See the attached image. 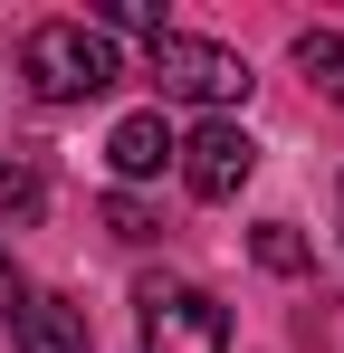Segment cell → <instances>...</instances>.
I'll return each mask as SVG.
<instances>
[{
    "mask_svg": "<svg viewBox=\"0 0 344 353\" xmlns=\"http://www.w3.org/2000/svg\"><path fill=\"white\" fill-rule=\"evenodd\" d=\"M19 77H29L48 105H86V96H106L124 67H115L106 29H86V19H39V29L19 39Z\"/></svg>",
    "mask_w": 344,
    "mask_h": 353,
    "instance_id": "cell-1",
    "label": "cell"
},
{
    "mask_svg": "<svg viewBox=\"0 0 344 353\" xmlns=\"http://www.w3.org/2000/svg\"><path fill=\"white\" fill-rule=\"evenodd\" d=\"M144 67L163 96H191V105H239L249 96V58L220 48V39H191V29H153L144 39Z\"/></svg>",
    "mask_w": 344,
    "mask_h": 353,
    "instance_id": "cell-2",
    "label": "cell"
},
{
    "mask_svg": "<svg viewBox=\"0 0 344 353\" xmlns=\"http://www.w3.org/2000/svg\"><path fill=\"white\" fill-rule=\"evenodd\" d=\"M144 353H229V315L220 296L182 287V277H144Z\"/></svg>",
    "mask_w": 344,
    "mask_h": 353,
    "instance_id": "cell-3",
    "label": "cell"
},
{
    "mask_svg": "<svg viewBox=\"0 0 344 353\" xmlns=\"http://www.w3.org/2000/svg\"><path fill=\"white\" fill-rule=\"evenodd\" d=\"M172 163H182V181H191V201H239V181L258 172V143H249L229 115H211L182 153H172Z\"/></svg>",
    "mask_w": 344,
    "mask_h": 353,
    "instance_id": "cell-4",
    "label": "cell"
},
{
    "mask_svg": "<svg viewBox=\"0 0 344 353\" xmlns=\"http://www.w3.org/2000/svg\"><path fill=\"white\" fill-rule=\"evenodd\" d=\"M10 344L19 353H86V305H67V296L10 305Z\"/></svg>",
    "mask_w": 344,
    "mask_h": 353,
    "instance_id": "cell-5",
    "label": "cell"
},
{
    "mask_svg": "<svg viewBox=\"0 0 344 353\" xmlns=\"http://www.w3.org/2000/svg\"><path fill=\"white\" fill-rule=\"evenodd\" d=\"M172 153H182V134H172L163 115H124V124L106 134V163H115V181H153Z\"/></svg>",
    "mask_w": 344,
    "mask_h": 353,
    "instance_id": "cell-6",
    "label": "cell"
},
{
    "mask_svg": "<svg viewBox=\"0 0 344 353\" xmlns=\"http://www.w3.org/2000/svg\"><path fill=\"white\" fill-rule=\"evenodd\" d=\"M296 67H306V86H325L344 105V39L335 29H296Z\"/></svg>",
    "mask_w": 344,
    "mask_h": 353,
    "instance_id": "cell-7",
    "label": "cell"
},
{
    "mask_svg": "<svg viewBox=\"0 0 344 353\" xmlns=\"http://www.w3.org/2000/svg\"><path fill=\"white\" fill-rule=\"evenodd\" d=\"M39 210H48L39 163H0V220H39Z\"/></svg>",
    "mask_w": 344,
    "mask_h": 353,
    "instance_id": "cell-8",
    "label": "cell"
},
{
    "mask_svg": "<svg viewBox=\"0 0 344 353\" xmlns=\"http://www.w3.org/2000/svg\"><path fill=\"white\" fill-rule=\"evenodd\" d=\"M249 248H258V268H268V277H306V239L287 230V220H258Z\"/></svg>",
    "mask_w": 344,
    "mask_h": 353,
    "instance_id": "cell-9",
    "label": "cell"
},
{
    "mask_svg": "<svg viewBox=\"0 0 344 353\" xmlns=\"http://www.w3.org/2000/svg\"><path fill=\"white\" fill-rule=\"evenodd\" d=\"M106 230L124 239V248H144V239H163V220H153V210H144L134 191H115V201H106Z\"/></svg>",
    "mask_w": 344,
    "mask_h": 353,
    "instance_id": "cell-10",
    "label": "cell"
},
{
    "mask_svg": "<svg viewBox=\"0 0 344 353\" xmlns=\"http://www.w3.org/2000/svg\"><path fill=\"white\" fill-rule=\"evenodd\" d=\"M96 19H106V29H134V39H153V29H163V10H153V0H106Z\"/></svg>",
    "mask_w": 344,
    "mask_h": 353,
    "instance_id": "cell-11",
    "label": "cell"
},
{
    "mask_svg": "<svg viewBox=\"0 0 344 353\" xmlns=\"http://www.w3.org/2000/svg\"><path fill=\"white\" fill-rule=\"evenodd\" d=\"M0 305H19V277H10V248H0Z\"/></svg>",
    "mask_w": 344,
    "mask_h": 353,
    "instance_id": "cell-12",
    "label": "cell"
}]
</instances>
